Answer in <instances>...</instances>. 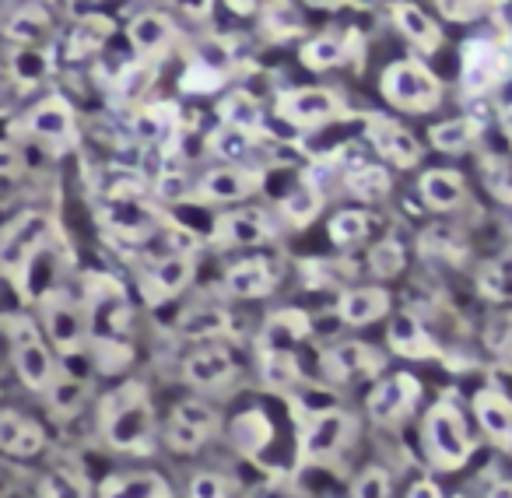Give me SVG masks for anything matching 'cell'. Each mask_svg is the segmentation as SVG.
I'll use <instances>...</instances> for the list:
<instances>
[{
  "label": "cell",
  "mask_w": 512,
  "mask_h": 498,
  "mask_svg": "<svg viewBox=\"0 0 512 498\" xmlns=\"http://www.w3.org/2000/svg\"><path fill=\"white\" fill-rule=\"evenodd\" d=\"M99 435L116 453H148L155 442V407L148 386L130 379L109 390L99 400Z\"/></svg>",
  "instance_id": "6da1fadb"
},
{
  "label": "cell",
  "mask_w": 512,
  "mask_h": 498,
  "mask_svg": "<svg viewBox=\"0 0 512 498\" xmlns=\"http://www.w3.org/2000/svg\"><path fill=\"white\" fill-rule=\"evenodd\" d=\"M0 337L8 344V358H11V369H15L18 383L29 393L43 397L53 379H57L60 362H57V351L50 348V341H46L43 330H39L36 316L4 313L0 316Z\"/></svg>",
  "instance_id": "7a4b0ae2"
},
{
  "label": "cell",
  "mask_w": 512,
  "mask_h": 498,
  "mask_svg": "<svg viewBox=\"0 0 512 498\" xmlns=\"http://www.w3.org/2000/svg\"><path fill=\"white\" fill-rule=\"evenodd\" d=\"M81 306H85L88 320V348L99 358L106 351H120L123 358H130L127 344H123V337L130 330V302L120 281L106 278V274H88Z\"/></svg>",
  "instance_id": "3957f363"
},
{
  "label": "cell",
  "mask_w": 512,
  "mask_h": 498,
  "mask_svg": "<svg viewBox=\"0 0 512 498\" xmlns=\"http://www.w3.org/2000/svg\"><path fill=\"white\" fill-rule=\"evenodd\" d=\"M57 235H60L57 221H53L50 211H43V207H25V211L0 232V274H4L11 285H18L22 274L29 271L32 260H36L46 246H53Z\"/></svg>",
  "instance_id": "277c9868"
},
{
  "label": "cell",
  "mask_w": 512,
  "mask_h": 498,
  "mask_svg": "<svg viewBox=\"0 0 512 498\" xmlns=\"http://www.w3.org/2000/svg\"><path fill=\"white\" fill-rule=\"evenodd\" d=\"M36 323L43 330V337L50 341V348L64 358H74L88 348V320L85 306L71 288H53L36 302Z\"/></svg>",
  "instance_id": "5b68a950"
},
{
  "label": "cell",
  "mask_w": 512,
  "mask_h": 498,
  "mask_svg": "<svg viewBox=\"0 0 512 498\" xmlns=\"http://www.w3.org/2000/svg\"><path fill=\"white\" fill-rule=\"evenodd\" d=\"M421 446L432 467L439 470H460L463 463L474 453V442H470L467 421H463L460 407L453 400H439L432 404V411L425 414V425H421Z\"/></svg>",
  "instance_id": "8992f818"
},
{
  "label": "cell",
  "mask_w": 512,
  "mask_h": 498,
  "mask_svg": "<svg viewBox=\"0 0 512 498\" xmlns=\"http://www.w3.org/2000/svg\"><path fill=\"white\" fill-rule=\"evenodd\" d=\"M379 92L400 113H432L442 102V81L421 60H393L379 78Z\"/></svg>",
  "instance_id": "52a82bcc"
},
{
  "label": "cell",
  "mask_w": 512,
  "mask_h": 498,
  "mask_svg": "<svg viewBox=\"0 0 512 498\" xmlns=\"http://www.w3.org/2000/svg\"><path fill=\"white\" fill-rule=\"evenodd\" d=\"M18 123H22L18 130H22L25 141L50 151V155H60V151H67L78 141V116H74V106L57 92L39 99Z\"/></svg>",
  "instance_id": "ba28073f"
},
{
  "label": "cell",
  "mask_w": 512,
  "mask_h": 498,
  "mask_svg": "<svg viewBox=\"0 0 512 498\" xmlns=\"http://www.w3.org/2000/svg\"><path fill=\"white\" fill-rule=\"evenodd\" d=\"M505 67H509V57L498 43L491 39H470L463 46V71H460V88L463 95H484L505 78Z\"/></svg>",
  "instance_id": "9c48e42d"
},
{
  "label": "cell",
  "mask_w": 512,
  "mask_h": 498,
  "mask_svg": "<svg viewBox=\"0 0 512 498\" xmlns=\"http://www.w3.org/2000/svg\"><path fill=\"white\" fill-rule=\"evenodd\" d=\"M218 428H221V418L211 404H204V400H183V404H176V411H172L165 439H169V446L176 449V453H193V449L204 446Z\"/></svg>",
  "instance_id": "30bf717a"
},
{
  "label": "cell",
  "mask_w": 512,
  "mask_h": 498,
  "mask_svg": "<svg viewBox=\"0 0 512 498\" xmlns=\"http://www.w3.org/2000/svg\"><path fill=\"white\" fill-rule=\"evenodd\" d=\"M278 113L295 127H323L344 116V102L334 88H295L278 99Z\"/></svg>",
  "instance_id": "8fae6325"
},
{
  "label": "cell",
  "mask_w": 512,
  "mask_h": 498,
  "mask_svg": "<svg viewBox=\"0 0 512 498\" xmlns=\"http://www.w3.org/2000/svg\"><path fill=\"white\" fill-rule=\"evenodd\" d=\"M351 435H355V418H351L348 411L320 414V418L309 421V428L302 432L299 460H302V463L330 460V456H337L344 446H348Z\"/></svg>",
  "instance_id": "7c38bea8"
},
{
  "label": "cell",
  "mask_w": 512,
  "mask_h": 498,
  "mask_svg": "<svg viewBox=\"0 0 512 498\" xmlns=\"http://www.w3.org/2000/svg\"><path fill=\"white\" fill-rule=\"evenodd\" d=\"M421 400V383L411 372H397L376 383V390L369 393V418L376 425H400L407 414L414 411V404Z\"/></svg>",
  "instance_id": "4fadbf2b"
},
{
  "label": "cell",
  "mask_w": 512,
  "mask_h": 498,
  "mask_svg": "<svg viewBox=\"0 0 512 498\" xmlns=\"http://www.w3.org/2000/svg\"><path fill=\"white\" fill-rule=\"evenodd\" d=\"M365 137H369L372 148L390 165H397V169H414V165L421 162V155H425L418 137H414L404 123L393 120V116H379V113L369 116V120H365Z\"/></svg>",
  "instance_id": "5bb4252c"
},
{
  "label": "cell",
  "mask_w": 512,
  "mask_h": 498,
  "mask_svg": "<svg viewBox=\"0 0 512 498\" xmlns=\"http://www.w3.org/2000/svg\"><path fill=\"white\" fill-rule=\"evenodd\" d=\"M197 278V264L193 257H165V260H151L141 271V295L148 306H162V302L176 299L179 292L193 285Z\"/></svg>",
  "instance_id": "9a60e30c"
},
{
  "label": "cell",
  "mask_w": 512,
  "mask_h": 498,
  "mask_svg": "<svg viewBox=\"0 0 512 498\" xmlns=\"http://www.w3.org/2000/svg\"><path fill=\"white\" fill-rule=\"evenodd\" d=\"M260 186H264L260 172L242 169V165H218V169H207L197 179V200H207V204H239V200L253 197Z\"/></svg>",
  "instance_id": "2e32d148"
},
{
  "label": "cell",
  "mask_w": 512,
  "mask_h": 498,
  "mask_svg": "<svg viewBox=\"0 0 512 498\" xmlns=\"http://www.w3.org/2000/svg\"><path fill=\"white\" fill-rule=\"evenodd\" d=\"M39 453H46V428L18 407H0V456L36 460Z\"/></svg>",
  "instance_id": "e0dca14e"
},
{
  "label": "cell",
  "mask_w": 512,
  "mask_h": 498,
  "mask_svg": "<svg viewBox=\"0 0 512 498\" xmlns=\"http://www.w3.org/2000/svg\"><path fill=\"white\" fill-rule=\"evenodd\" d=\"M320 365L334 383H348V379L376 376V372L383 369V355L372 351L365 341H344L323 351Z\"/></svg>",
  "instance_id": "ac0fdd59"
},
{
  "label": "cell",
  "mask_w": 512,
  "mask_h": 498,
  "mask_svg": "<svg viewBox=\"0 0 512 498\" xmlns=\"http://www.w3.org/2000/svg\"><path fill=\"white\" fill-rule=\"evenodd\" d=\"M278 264L274 260H264V257H249V260H239L225 271L221 278V288H225L232 299H264L278 288Z\"/></svg>",
  "instance_id": "d6986e66"
},
{
  "label": "cell",
  "mask_w": 512,
  "mask_h": 498,
  "mask_svg": "<svg viewBox=\"0 0 512 498\" xmlns=\"http://www.w3.org/2000/svg\"><path fill=\"white\" fill-rule=\"evenodd\" d=\"M271 239V221L264 218V211H253V207H239V211H225L211 228L214 246H260V242Z\"/></svg>",
  "instance_id": "ffe728a7"
},
{
  "label": "cell",
  "mask_w": 512,
  "mask_h": 498,
  "mask_svg": "<svg viewBox=\"0 0 512 498\" xmlns=\"http://www.w3.org/2000/svg\"><path fill=\"white\" fill-rule=\"evenodd\" d=\"M235 372H239V365H235L232 351L218 348V344L190 351L183 362V379L197 390H221L225 383H232Z\"/></svg>",
  "instance_id": "44dd1931"
},
{
  "label": "cell",
  "mask_w": 512,
  "mask_h": 498,
  "mask_svg": "<svg viewBox=\"0 0 512 498\" xmlns=\"http://www.w3.org/2000/svg\"><path fill=\"white\" fill-rule=\"evenodd\" d=\"M313 330V320L302 309H278L267 316L264 330H260V355H292Z\"/></svg>",
  "instance_id": "7402d4cb"
},
{
  "label": "cell",
  "mask_w": 512,
  "mask_h": 498,
  "mask_svg": "<svg viewBox=\"0 0 512 498\" xmlns=\"http://www.w3.org/2000/svg\"><path fill=\"white\" fill-rule=\"evenodd\" d=\"M172 39H176V25L162 11H141L127 25V43L141 60H158L172 46Z\"/></svg>",
  "instance_id": "603a6c76"
},
{
  "label": "cell",
  "mask_w": 512,
  "mask_h": 498,
  "mask_svg": "<svg viewBox=\"0 0 512 498\" xmlns=\"http://www.w3.org/2000/svg\"><path fill=\"white\" fill-rule=\"evenodd\" d=\"M393 25H397V32L418 53H435L442 46L439 22H435L421 4H414V0H400V4H393Z\"/></svg>",
  "instance_id": "cb8c5ba5"
},
{
  "label": "cell",
  "mask_w": 512,
  "mask_h": 498,
  "mask_svg": "<svg viewBox=\"0 0 512 498\" xmlns=\"http://www.w3.org/2000/svg\"><path fill=\"white\" fill-rule=\"evenodd\" d=\"M99 498H172V488L155 470H120L99 484Z\"/></svg>",
  "instance_id": "d4e9b609"
},
{
  "label": "cell",
  "mask_w": 512,
  "mask_h": 498,
  "mask_svg": "<svg viewBox=\"0 0 512 498\" xmlns=\"http://www.w3.org/2000/svg\"><path fill=\"white\" fill-rule=\"evenodd\" d=\"M386 313H390V295L376 285L351 288V292H344L341 302H337V316H341V323H348V327H369V323L383 320Z\"/></svg>",
  "instance_id": "484cf974"
},
{
  "label": "cell",
  "mask_w": 512,
  "mask_h": 498,
  "mask_svg": "<svg viewBox=\"0 0 512 498\" xmlns=\"http://www.w3.org/2000/svg\"><path fill=\"white\" fill-rule=\"evenodd\" d=\"M8 74L18 88H39L53 78V53L50 46H11Z\"/></svg>",
  "instance_id": "4316f807"
},
{
  "label": "cell",
  "mask_w": 512,
  "mask_h": 498,
  "mask_svg": "<svg viewBox=\"0 0 512 498\" xmlns=\"http://www.w3.org/2000/svg\"><path fill=\"white\" fill-rule=\"evenodd\" d=\"M43 397L57 418H74V414L85 411V404L92 400V379L78 376V372L60 369L57 379H53L50 390H46Z\"/></svg>",
  "instance_id": "83f0119b"
},
{
  "label": "cell",
  "mask_w": 512,
  "mask_h": 498,
  "mask_svg": "<svg viewBox=\"0 0 512 498\" xmlns=\"http://www.w3.org/2000/svg\"><path fill=\"white\" fill-rule=\"evenodd\" d=\"M418 193L432 211H456L467 197V186H463V176L453 169H428L425 176L418 179Z\"/></svg>",
  "instance_id": "f1b7e54d"
},
{
  "label": "cell",
  "mask_w": 512,
  "mask_h": 498,
  "mask_svg": "<svg viewBox=\"0 0 512 498\" xmlns=\"http://www.w3.org/2000/svg\"><path fill=\"white\" fill-rule=\"evenodd\" d=\"M109 36H113V22H109L106 15H95V11H88V15H81L78 25L67 32V43H64L67 60L95 57V53L109 43Z\"/></svg>",
  "instance_id": "f546056e"
},
{
  "label": "cell",
  "mask_w": 512,
  "mask_h": 498,
  "mask_svg": "<svg viewBox=\"0 0 512 498\" xmlns=\"http://www.w3.org/2000/svg\"><path fill=\"white\" fill-rule=\"evenodd\" d=\"M218 116L225 127L246 130V134H253V137L264 134V106H260V99H256L253 92H246V88L228 92L225 99L218 102Z\"/></svg>",
  "instance_id": "4dcf8cb0"
},
{
  "label": "cell",
  "mask_w": 512,
  "mask_h": 498,
  "mask_svg": "<svg viewBox=\"0 0 512 498\" xmlns=\"http://www.w3.org/2000/svg\"><path fill=\"white\" fill-rule=\"evenodd\" d=\"M474 414L491 442L512 446V404L498 390H481L474 397Z\"/></svg>",
  "instance_id": "1f68e13d"
},
{
  "label": "cell",
  "mask_w": 512,
  "mask_h": 498,
  "mask_svg": "<svg viewBox=\"0 0 512 498\" xmlns=\"http://www.w3.org/2000/svg\"><path fill=\"white\" fill-rule=\"evenodd\" d=\"M386 341L397 355L404 358H432L435 344L428 337V330L421 327V320L414 313H400L390 320V330H386Z\"/></svg>",
  "instance_id": "d6a6232c"
},
{
  "label": "cell",
  "mask_w": 512,
  "mask_h": 498,
  "mask_svg": "<svg viewBox=\"0 0 512 498\" xmlns=\"http://www.w3.org/2000/svg\"><path fill=\"white\" fill-rule=\"evenodd\" d=\"M53 32V22L43 8L36 4H25V8H15L4 22V36L11 39L15 46H46Z\"/></svg>",
  "instance_id": "836d02e7"
},
{
  "label": "cell",
  "mask_w": 512,
  "mask_h": 498,
  "mask_svg": "<svg viewBox=\"0 0 512 498\" xmlns=\"http://www.w3.org/2000/svg\"><path fill=\"white\" fill-rule=\"evenodd\" d=\"M176 330L190 341H211V337H221L232 330V316L218 306H193L179 316Z\"/></svg>",
  "instance_id": "e575fe53"
},
{
  "label": "cell",
  "mask_w": 512,
  "mask_h": 498,
  "mask_svg": "<svg viewBox=\"0 0 512 498\" xmlns=\"http://www.w3.org/2000/svg\"><path fill=\"white\" fill-rule=\"evenodd\" d=\"M36 495L39 498H92V484L85 481V474L67 463L43 470L36 481Z\"/></svg>",
  "instance_id": "d590c367"
},
{
  "label": "cell",
  "mask_w": 512,
  "mask_h": 498,
  "mask_svg": "<svg viewBox=\"0 0 512 498\" xmlns=\"http://www.w3.org/2000/svg\"><path fill=\"white\" fill-rule=\"evenodd\" d=\"M299 57L309 71H330V67L348 60V36H341V32H320V36H313L302 46Z\"/></svg>",
  "instance_id": "8d00e7d4"
},
{
  "label": "cell",
  "mask_w": 512,
  "mask_h": 498,
  "mask_svg": "<svg viewBox=\"0 0 512 498\" xmlns=\"http://www.w3.org/2000/svg\"><path fill=\"white\" fill-rule=\"evenodd\" d=\"M176 123H179V113L172 102H151V106H144L141 113L134 116V137L141 144H158L176 130Z\"/></svg>",
  "instance_id": "74e56055"
},
{
  "label": "cell",
  "mask_w": 512,
  "mask_h": 498,
  "mask_svg": "<svg viewBox=\"0 0 512 498\" xmlns=\"http://www.w3.org/2000/svg\"><path fill=\"white\" fill-rule=\"evenodd\" d=\"M260 29L281 43V39L302 36L306 22H302V11L295 8L292 0H264V11H260Z\"/></svg>",
  "instance_id": "f35d334b"
},
{
  "label": "cell",
  "mask_w": 512,
  "mask_h": 498,
  "mask_svg": "<svg viewBox=\"0 0 512 498\" xmlns=\"http://www.w3.org/2000/svg\"><path fill=\"white\" fill-rule=\"evenodd\" d=\"M477 123L467 120V116H456V120H442L432 127V134H428V141H432L435 151H442V155H460V151H467L470 144L477 141Z\"/></svg>",
  "instance_id": "ab89813d"
},
{
  "label": "cell",
  "mask_w": 512,
  "mask_h": 498,
  "mask_svg": "<svg viewBox=\"0 0 512 498\" xmlns=\"http://www.w3.org/2000/svg\"><path fill=\"white\" fill-rule=\"evenodd\" d=\"M260 383L271 393H295L302 386V369L295 355H260Z\"/></svg>",
  "instance_id": "60d3db41"
},
{
  "label": "cell",
  "mask_w": 512,
  "mask_h": 498,
  "mask_svg": "<svg viewBox=\"0 0 512 498\" xmlns=\"http://www.w3.org/2000/svg\"><path fill=\"white\" fill-rule=\"evenodd\" d=\"M281 211H285V218L292 221L295 228H302V225H309V221H313L316 214L323 211V193L316 190V183L302 179V183H295L292 193L281 200Z\"/></svg>",
  "instance_id": "b9f144b4"
},
{
  "label": "cell",
  "mask_w": 512,
  "mask_h": 498,
  "mask_svg": "<svg viewBox=\"0 0 512 498\" xmlns=\"http://www.w3.org/2000/svg\"><path fill=\"white\" fill-rule=\"evenodd\" d=\"M207 144H211V155H218L225 165H239L242 158L253 151L256 137L246 134V130H235V127L218 123V127L211 130V137H207Z\"/></svg>",
  "instance_id": "7bdbcfd3"
},
{
  "label": "cell",
  "mask_w": 512,
  "mask_h": 498,
  "mask_svg": "<svg viewBox=\"0 0 512 498\" xmlns=\"http://www.w3.org/2000/svg\"><path fill=\"white\" fill-rule=\"evenodd\" d=\"M232 442L242 453H260V449L271 442V421L264 411H246L235 418L232 425Z\"/></svg>",
  "instance_id": "ee69618b"
},
{
  "label": "cell",
  "mask_w": 512,
  "mask_h": 498,
  "mask_svg": "<svg viewBox=\"0 0 512 498\" xmlns=\"http://www.w3.org/2000/svg\"><path fill=\"white\" fill-rule=\"evenodd\" d=\"M327 232H330V242H334L337 249H355L358 242H365V235H369V214L358 211V207L337 211L334 218H330Z\"/></svg>",
  "instance_id": "f6af8a7d"
},
{
  "label": "cell",
  "mask_w": 512,
  "mask_h": 498,
  "mask_svg": "<svg viewBox=\"0 0 512 498\" xmlns=\"http://www.w3.org/2000/svg\"><path fill=\"white\" fill-rule=\"evenodd\" d=\"M477 288L491 302H512V249L484 267L481 278H477Z\"/></svg>",
  "instance_id": "bcb514c9"
},
{
  "label": "cell",
  "mask_w": 512,
  "mask_h": 498,
  "mask_svg": "<svg viewBox=\"0 0 512 498\" xmlns=\"http://www.w3.org/2000/svg\"><path fill=\"white\" fill-rule=\"evenodd\" d=\"M348 193L358 200H383L390 193V172L379 169V165H358L344 176Z\"/></svg>",
  "instance_id": "7dc6e473"
},
{
  "label": "cell",
  "mask_w": 512,
  "mask_h": 498,
  "mask_svg": "<svg viewBox=\"0 0 512 498\" xmlns=\"http://www.w3.org/2000/svg\"><path fill=\"white\" fill-rule=\"evenodd\" d=\"M404 264H407V253H404V246L393 239V235H386V239H379L376 246H372L369 267H372V274H376V278H383V281L397 278V274L404 271Z\"/></svg>",
  "instance_id": "c3c4849f"
},
{
  "label": "cell",
  "mask_w": 512,
  "mask_h": 498,
  "mask_svg": "<svg viewBox=\"0 0 512 498\" xmlns=\"http://www.w3.org/2000/svg\"><path fill=\"white\" fill-rule=\"evenodd\" d=\"M295 397V407L309 418H320V414H330V411H341V400H337L334 390H323V386H313V383H302L299 390L292 393Z\"/></svg>",
  "instance_id": "681fc988"
},
{
  "label": "cell",
  "mask_w": 512,
  "mask_h": 498,
  "mask_svg": "<svg viewBox=\"0 0 512 498\" xmlns=\"http://www.w3.org/2000/svg\"><path fill=\"white\" fill-rule=\"evenodd\" d=\"M393 481L383 467H365L351 484V498H390Z\"/></svg>",
  "instance_id": "f907efd6"
},
{
  "label": "cell",
  "mask_w": 512,
  "mask_h": 498,
  "mask_svg": "<svg viewBox=\"0 0 512 498\" xmlns=\"http://www.w3.org/2000/svg\"><path fill=\"white\" fill-rule=\"evenodd\" d=\"M432 4L453 22H474L488 11V0H432Z\"/></svg>",
  "instance_id": "816d5d0a"
},
{
  "label": "cell",
  "mask_w": 512,
  "mask_h": 498,
  "mask_svg": "<svg viewBox=\"0 0 512 498\" xmlns=\"http://www.w3.org/2000/svg\"><path fill=\"white\" fill-rule=\"evenodd\" d=\"M155 190H158V197L162 200H193L197 197V190L190 186V179L183 176V172H165V176H158V183H155Z\"/></svg>",
  "instance_id": "f5cc1de1"
},
{
  "label": "cell",
  "mask_w": 512,
  "mask_h": 498,
  "mask_svg": "<svg viewBox=\"0 0 512 498\" xmlns=\"http://www.w3.org/2000/svg\"><path fill=\"white\" fill-rule=\"evenodd\" d=\"M228 491H232V484H228L221 474H197L190 481L186 498H228Z\"/></svg>",
  "instance_id": "db71d44e"
},
{
  "label": "cell",
  "mask_w": 512,
  "mask_h": 498,
  "mask_svg": "<svg viewBox=\"0 0 512 498\" xmlns=\"http://www.w3.org/2000/svg\"><path fill=\"white\" fill-rule=\"evenodd\" d=\"M15 484H18V474L11 470L8 460H0V498H8L11 491H15Z\"/></svg>",
  "instance_id": "11a10c76"
},
{
  "label": "cell",
  "mask_w": 512,
  "mask_h": 498,
  "mask_svg": "<svg viewBox=\"0 0 512 498\" xmlns=\"http://www.w3.org/2000/svg\"><path fill=\"white\" fill-rule=\"evenodd\" d=\"M228 4V11H232V15H256V11H260V4H264V0H225Z\"/></svg>",
  "instance_id": "9f6ffc18"
},
{
  "label": "cell",
  "mask_w": 512,
  "mask_h": 498,
  "mask_svg": "<svg viewBox=\"0 0 512 498\" xmlns=\"http://www.w3.org/2000/svg\"><path fill=\"white\" fill-rule=\"evenodd\" d=\"M407 498H442V491L435 481H418L411 491H407Z\"/></svg>",
  "instance_id": "6f0895ef"
},
{
  "label": "cell",
  "mask_w": 512,
  "mask_h": 498,
  "mask_svg": "<svg viewBox=\"0 0 512 498\" xmlns=\"http://www.w3.org/2000/svg\"><path fill=\"white\" fill-rule=\"evenodd\" d=\"M488 498H512V481H498L488 488Z\"/></svg>",
  "instance_id": "680465c9"
},
{
  "label": "cell",
  "mask_w": 512,
  "mask_h": 498,
  "mask_svg": "<svg viewBox=\"0 0 512 498\" xmlns=\"http://www.w3.org/2000/svg\"><path fill=\"white\" fill-rule=\"evenodd\" d=\"M306 4H309V8H341V4H344V0H306Z\"/></svg>",
  "instance_id": "91938a15"
},
{
  "label": "cell",
  "mask_w": 512,
  "mask_h": 498,
  "mask_svg": "<svg viewBox=\"0 0 512 498\" xmlns=\"http://www.w3.org/2000/svg\"><path fill=\"white\" fill-rule=\"evenodd\" d=\"M505 137H509V144H512V113H505Z\"/></svg>",
  "instance_id": "94428289"
},
{
  "label": "cell",
  "mask_w": 512,
  "mask_h": 498,
  "mask_svg": "<svg viewBox=\"0 0 512 498\" xmlns=\"http://www.w3.org/2000/svg\"><path fill=\"white\" fill-rule=\"evenodd\" d=\"M502 348H505V355L512 358V323H509V337H505V344H502Z\"/></svg>",
  "instance_id": "6125c7cd"
}]
</instances>
